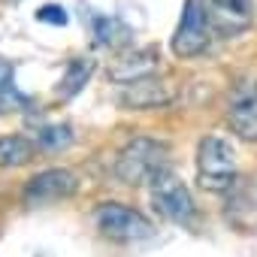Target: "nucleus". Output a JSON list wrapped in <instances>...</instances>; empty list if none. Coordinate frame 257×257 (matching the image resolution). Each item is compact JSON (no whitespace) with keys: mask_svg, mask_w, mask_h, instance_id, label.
<instances>
[{"mask_svg":"<svg viewBox=\"0 0 257 257\" xmlns=\"http://www.w3.org/2000/svg\"><path fill=\"white\" fill-rule=\"evenodd\" d=\"M167 155H170V146L161 143V140H152V137H137L131 140L115 158V176L118 182L124 185H143L149 182L158 170L167 167Z\"/></svg>","mask_w":257,"mask_h":257,"instance_id":"1","label":"nucleus"},{"mask_svg":"<svg viewBox=\"0 0 257 257\" xmlns=\"http://www.w3.org/2000/svg\"><path fill=\"white\" fill-rule=\"evenodd\" d=\"M197 182L203 191L224 194L236 182V152L221 137H206L197 149Z\"/></svg>","mask_w":257,"mask_h":257,"instance_id":"2","label":"nucleus"},{"mask_svg":"<svg viewBox=\"0 0 257 257\" xmlns=\"http://www.w3.org/2000/svg\"><path fill=\"white\" fill-rule=\"evenodd\" d=\"M149 185H152V203L167 221H173V224H191L194 221V212H197L194 197L170 167L158 170L149 179Z\"/></svg>","mask_w":257,"mask_h":257,"instance_id":"3","label":"nucleus"},{"mask_svg":"<svg viewBox=\"0 0 257 257\" xmlns=\"http://www.w3.org/2000/svg\"><path fill=\"white\" fill-rule=\"evenodd\" d=\"M94 224L106 239H115V242H137V239H149L155 233V224L143 212H137L131 206H121V203L97 206Z\"/></svg>","mask_w":257,"mask_h":257,"instance_id":"4","label":"nucleus"},{"mask_svg":"<svg viewBox=\"0 0 257 257\" xmlns=\"http://www.w3.org/2000/svg\"><path fill=\"white\" fill-rule=\"evenodd\" d=\"M209 40H212V22H209L206 0H185L182 19L173 37V52L179 58H197L206 52Z\"/></svg>","mask_w":257,"mask_h":257,"instance_id":"5","label":"nucleus"},{"mask_svg":"<svg viewBox=\"0 0 257 257\" xmlns=\"http://www.w3.org/2000/svg\"><path fill=\"white\" fill-rule=\"evenodd\" d=\"M227 124L239 140L257 143V79L254 76H242L233 85L227 100Z\"/></svg>","mask_w":257,"mask_h":257,"instance_id":"6","label":"nucleus"},{"mask_svg":"<svg viewBox=\"0 0 257 257\" xmlns=\"http://www.w3.org/2000/svg\"><path fill=\"white\" fill-rule=\"evenodd\" d=\"M76 191H79V179L70 170L55 167V170H43L34 179H28V185L22 191V200H25V206L40 209V206H52V203L70 200Z\"/></svg>","mask_w":257,"mask_h":257,"instance_id":"7","label":"nucleus"},{"mask_svg":"<svg viewBox=\"0 0 257 257\" xmlns=\"http://www.w3.org/2000/svg\"><path fill=\"white\" fill-rule=\"evenodd\" d=\"M173 100V85L158 79L155 73L149 76H140V79H131L121 85V94H118V103L124 109H158L164 103Z\"/></svg>","mask_w":257,"mask_h":257,"instance_id":"8","label":"nucleus"},{"mask_svg":"<svg viewBox=\"0 0 257 257\" xmlns=\"http://www.w3.org/2000/svg\"><path fill=\"white\" fill-rule=\"evenodd\" d=\"M212 31L221 37H236L251 28V0H206Z\"/></svg>","mask_w":257,"mask_h":257,"instance_id":"9","label":"nucleus"},{"mask_svg":"<svg viewBox=\"0 0 257 257\" xmlns=\"http://www.w3.org/2000/svg\"><path fill=\"white\" fill-rule=\"evenodd\" d=\"M91 73H94V61H91V58H73V61L67 64L64 76H61L58 97H61V100H73V97L88 85Z\"/></svg>","mask_w":257,"mask_h":257,"instance_id":"10","label":"nucleus"},{"mask_svg":"<svg viewBox=\"0 0 257 257\" xmlns=\"http://www.w3.org/2000/svg\"><path fill=\"white\" fill-rule=\"evenodd\" d=\"M37 146L25 137H0V167H25Z\"/></svg>","mask_w":257,"mask_h":257,"instance_id":"11","label":"nucleus"},{"mask_svg":"<svg viewBox=\"0 0 257 257\" xmlns=\"http://www.w3.org/2000/svg\"><path fill=\"white\" fill-rule=\"evenodd\" d=\"M37 143L46 152H61L73 143V127L70 124H46L37 131Z\"/></svg>","mask_w":257,"mask_h":257,"instance_id":"12","label":"nucleus"},{"mask_svg":"<svg viewBox=\"0 0 257 257\" xmlns=\"http://www.w3.org/2000/svg\"><path fill=\"white\" fill-rule=\"evenodd\" d=\"M94 37H97L100 46H115L121 37H127V28H124L118 19L97 16V19H94Z\"/></svg>","mask_w":257,"mask_h":257,"instance_id":"13","label":"nucleus"},{"mask_svg":"<svg viewBox=\"0 0 257 257\" xmlns=\"http://www.w3.org/2000/svg\"><path fill=\"white\" fill-rule=\"evenodd\" d=\"M37 22L55 25V28H67V25H70V16H67V10H64L61 4H46V7L37 10Z\"/></svg>","mask_w":257,"mask_h":257,"instance_id":"14","label":"nucleus"},{"mask_svg":"<svg viewBox=\"0 0 257 257\" xmlns=\"http://www.w3.org/2000/svg\"><path fill=\"white\" fill-rule=\"evenodd\" d=\"M13 76H16V67H13L10 61L0 58V94L13 88Z\"/></svg>","mask_w":257,"mask_h":257,"instance_id":"15","label":"nucleus"}]
</instances>
